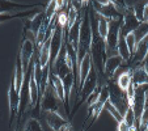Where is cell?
I'll use <instances>...</instances> for the list:
<instances>
[{
    "mask_svg": "<svg viewBox=\"0 0 148 131\" xmlns=\"http://www.w3.org/2000/svg\"><path fill=\"white\" fill-rule=\"evenodd\" d=\"M50 81L51 84L55 88V92L58 93V96L62 98L63 101L67 100V96H66V89H64V84L62 81V79L59 78L56 73H50Z\"/></svg>",
    "mask_w": 148,
    "mask_h": 131,
    "instance_id": "18",
    "label": "cell"
},
{
    "mask_svg": "<svg viewBox=\"0 0 148 131\" xmlns=\"http://www.w3.org/2000/svg\"><path fill=\"white\" fill-rule=\"evenodd\" d=\"M123 63H125V60H123V58L119 54L106 56V59H105V66H103V79H105V80H112V79H114V75L117 73V71L122 67Z\"/></svg>",
    "mask_w": 148,
    "mask_h": 131,
    "instance_id": "8",
    "label": "cell"
},
{
    "mask_svg": "<svg viewBox=\"0 0 148 131\" xmlns=\"http://www.w3.org/2000/svg\"><path fill=\"white\" fill-rule=\"evenodd\" d=\"M96 20H97V32L100 34V37L105 41L109 33V20H106L103 16L98 14L96 12Z\"/></svg>",
    "mask_w": 148,
    "mask_h": 131,
    "instance_id": "19",
    "label": "cell"
},
{
    "mask_svg": "<svg viewBox=\"0 0 148 131\" xmlns=\"http://www.w3.org/2000/svg\"><path fill=\"white\" fill-rule=\"evenodd\" d=\"M147 54H148V34L142 41L138 42L134 54L131 55V59H130V62H129V67L135 68V67H138V66H142V63L144 62Z\"/></svg>",
    "mask_w": 148,
    "mask_h": 131,
    "instance_id": "9",
    "label": "cell"
},
{
    "mask_svg": "<svg viewBox=\"0 0 148 131\" xmlns=\"http://www.w3.org/2000/svg\"><path fill=\"white\" fill-rule=\"evenodd\" d=\"M145 104L148 105V89L145 91Z\"/></svg>",
    "mask_w": 148,
    "mask_h": 131,
    "instance_id": "29",
    "label": "cell"
},
{
    "mask_svg": "<svg viewBox=\"0 0 148 131\" xmlns=\"http://www.w3.org/2000/svg\"><path fill=\"white\" fill-rule=\"evenodd\" d=\"M142 23H148V1H144L143 5V19Z\"/></svg>",
    "mask_w": 148,
    "mask_h": 131,
    "instance_id": "26",
    "label": "cell"
},
{
    "mask_svg": "<svg viewBox=\"0 0 148 131\" xmlns=\"http://www.w3.org/2000/svg\"><path fill=\"white\" fill-rule=\"evenodd\" d=\"M39 54V63L42 66V70L50 67V59H51V34L47 39L38 47Z\"/></svg>",
    "mask_w": 148,
    "mask_h": 131,
    "instance_id": "12",
    "label": "cell"
},
{
    "mask_svg": "<svg viewBox=\"0 0 148 131\" xmlns=\"http://www.w3.org/2000/svg\"><path fill=\"white\" fill-rule=\"evenodd\" d=\"M37 36L33 32L28 30V29H24V39L21 42V47H20V53L18 56L21 59V63H23V70L24 73H28L29 67L32 64V59L34 58V54L37 50Z\"/></svg>",
    "mask_w": 148,
    "mask_h": 131,
    "instance_id": "2",
    "label": "cell"
},
{
    "mask_svg": "<svg viewBox=\"0 0 148 131\" xmlns=\"http://www.w3.org/2000/svg\"><path fill=\"white\" fill-rule=\"evenodd\" d=\"M117 130H118V131H130V130H129V126H127V123L125 122V119H122L121 122H118Z\"/></svg>",
    "mask_w": 148,
    "mask_h": 131,
    "instance_id": "27",
    "label": "cell"
},
{
    "mask_svg": "<svg viewBox=\"0 0 148 131\" xmlns=\"http://www.w3.org/2000/svg\"><path fill=\"white\" fill-rule=\"evenodd\" d=\"M122 25H123V19L109 21V33H108V37H106V39H105L106 56L118 54V38H119V33H121V29H122Z\"/></svg>",
    "mask_w": 148,
    "mask_h": 131,
    "instance_id": "4",
    "label": "cell"
},
{
    "mask_svg": "<svg viewBox=\"0 0 148 131\" xmlns=\"http://www.w3.org/2000/svg\"><path fill=\"white\" fill-rule=\"evenodd\" d=\"M123 119H125V122L127 123V126H129V130H138L136 125H135V114H134V109H132L131 105H129V108H127V110H126L125 115H123Z\"/></svg>",
    "mask_w": 148,
    "mask_h": 131,
    "instance_id": "21",
    "label": "cell"
},
{
    "mask_svg": "<svg viewBox=\"0 0 148 131\" xmlns=\"http://www.w3.org/2000/svg\"><path fill=\"white\" fill-rule=\"evenodd\" d=\"M139 130H140V131H145V130H148V105H147V104H145L144 110H143L142 117H140Z\"/></svg>",
    "mask_w": 148,
    "mask_h": 131,
    "instance_id": "23",
    "label": "cell"
},
{
    "mask_svg": "<svg viewBox=\"0 0 148 131\" xmlns=\"http://www.w3.org/2000/svg\"><path fill=\"white\" fill-rule=\"evenodd\" d=\"M90 4H92L93 9H95L98 14L103 16L106 20H109V21H112V20H122L123 19L122 14L118 13V11L114 8V5H113V0H110L109 4H106V5H101V4L98 3V0L97 1H90Z\"/></svg>",
    "mask_w": 148,
    "mask_h": 131,
    "instance_id": "10",
    "label": "cell"
},
{
    "mask_svg": "<svg viewBox=\"0 0 148 131\" xmlns=\"http://www.w3.org/2000/svg\"><path fill=\"white\" fill-rule=\"evenodd\" d=\"M23 130L24 131H28V130H36V131H42L43 127H42L41 122L37 119L36 117H33L32 114H29L26 117V121L25 123L23 125Z\"/></svg>",
    "mask_w": 148,
    "mask_h": 131,
    "instance_id": "20",
    "label": "cell"
},
{
    "mask_svg": "<svg viewBox=\"0 0 148 131\" xmlns=\"http://www.w3.org/2000/svg\"><path fill=\"white\" fill-rule=\"evenodd\" d=\"M103 78L98 73V71L96 70L95 66H92L90 68L89 75L85 78V80L81 84V88L79 89V104H81L83 101H87L90 96L95 93V91L97 89L98 86H101V83H102Z\"/></svg>",
    "mask_w": 148,
    "mask_h": 131,
    "instance_id": "3",
    "label": "cell"
},
{
    "mask_svg": "<svg viewBox=\"0 0 148 131\" xmlns=\"http://www.w3.org/2000/svg\"><path fill=\"white\" fill-rule=\"evenodd\" d=\"M140 24L142 23L138 20L134 8L130 4H127V8H126L125 13H123V25H122V29H121V33L123 36H127L129 33L136 30Z\"/></svg>",
    "mask_w": 148,
    "mask_h": 131,
    "instance_id": "7",
    "label": "cell"
},
{
    "mask_svg": "<svg viewBox=\"0 0 148 131\" xmlns=\"http://www.w3.org/2000/svg\"><path fill=\"white\" fill-rule=\"evenodd\" d=\"M142 66H143V68L145 70V72L148 73V54H147V56H145V59H144V62L142 63Z\"/></svg>",
    "mask_w": 148,
    "mask_h": 131,
    "instance_id": "28",
    "label": "cell"
},
{
    "mask_svg": "<svg viewBox=\"0 0 148 131\" xmlns=\"http://www.w3.org/2000/svg\"><path fill=\"white\" fill-rule=\"evenodd\" d=\"M118 54L123 58L126 64H129L130 59H131V53H130L127 42H126V37L122 33H119V38H118Z\"/></svg>",
    "mask_w": 148,
    "mask_h": 131,
    "instance_id": "17",
    "label": "cell"
},
{
    "mask_svg": "<svg viewBox=\"0 0 148 131\" xmlns=\"http://www.w3.org/2000/svg\"><path fill=\"white\" fill-rule=\"evenodd\" d=\"M41 115L45 118L47 126L55 131H70L73 130L72 125L68 119L63 118L60 114L54 112H41Z\"/></svg>",
    "mask_w": 148,
    "mask_h": 131,
    "instance_id": "6",
    "label": "cell"
},
{
    "mask_svg": "<svg viewBox=\"0 0 148 131\" xmlns=\"http://www.w3.org/2000/svg\"><path fill=\"white\" fill-rule=\"evenodd\" d=\"M92 66H93L92 56H90V53H88L87 55H85V58L83 59V62H81L80 67H79V76H77V79H76V89H77V93H79V89L81 88L83 81L85 80V78H87L88 75H89Z\"/></svg>",
    "mask_w": 148,
    "mask_h": 131,
    "instance_id": "11",
    "label": "cell"
},
{
    "mask_svg": "<svg viewBox=\"0 0 148 131\" xmlns=\"http://www.w3.org/2000/svg\"><path fill=\"white\" fill-rule=\"evenodd\" d=\"M126 96H127V100H129V104L132 105V101H134V96H135V85L134 83H130V85L127 86V89H126Z\"/></svg>",
    "mask_w": 148,
    "mask_h": 131,
    "instance_id": "25",
    "label": "cell"
},
{
    "mask_svg": "<svg viewBox=\"0 0 148 131\" xmlns=\"http://www.w3.org/2000/svg\"><path fill=\"white\" fill-rule=\"evenodd\" d=\"M29 92H30V108L34 109L39 100V86L34 76V68L30 70V79H29Z\"/></svg>",
    "mask_w": 148,
    "mask_h": 131,
    "instance_id": "14",
    "label": "cell"
},
{
    "mask_svg": "<svg viewBox=\"0 0 148 131\" xmlns=\"http://www.w3.org/2000/svg\"><path fill=\"white\" fill-rule=\"evenodd\" d=\"M126 37V42H127V46H129V50L130 53H131V55L134 54L135 51V47H136V37H135V33L134 32H131V33H129Z\"/></svg>",
    "mask_w": 148,
    "mask_h": 131,
    "instance_id": "24",
    "label": "cell"
},
{
    "mask_svg": "<svg viewBox=\"0 0 148 131\" xmlns=\"http://www.w3.org/2000/svg\"><path fill=\"white\" fill-rule=\"evenodd\" d=\"M105 109H106L108 112H109L110 114L115 118V119H117V122H121V121L123 119V115L121 114V113L117 110V108H115V106L110 102V100H108L106 102H105Z\"/></svg>",
    "mask_w": 148,
    "mask_h": 131,
    "instance_id": "22",
    "label": "cell"
},
{
    "mask_svg": "<svg viewBox=\"0 0 148 131\" xmlns=\"http://www.w3.org/2000/svg\"><path fill=\"white\" fill-rule=\"evenodd\" d=\"M25 73H24L23 70V63H21V59L20 56H17V62H16V72H14V88L16 91L20 93L21 96V89H23V85H24V80H25Z\"/></svg>",
    "mask_w": 148,
    "mask_h": 131,
    "instance_id": "15",
    "label": "cell"
},
{
    "mask_svg": "<svg viewBox=\"0 0 148 131\" xmlns=\"http://www.w3.org/2000/svg\"><path fill=\"white\" fill-rule=\"evenodd\" d=\"M108 86H109V100L113 105L117 108V110L121 113L122 115H125L126 110L129 108V100H127V96H126V92L122 91L119 86L117 85L114 80H106Z\"/></svg>",
    "mask_w": 148,
    "mask_h": 131,
    "instance_id": "5",
    "label": "cell"
},
{
    "mask_svg": "<svg viewBox=\"0 0 148 131\" xmlns=\"http://www.w3.org/2000/svg\"><path fill=\"white\" fill-rule=\"evenodd\" d=\"M8 100H9V110H11V118L12 115L16 117L18 114V109H20V104H21V96L20 93L16 91L14 88V83L11 84L8 89Z\"/></svg>",
    "mask_w": 148,
    "mask_h": 131,
    "instance_id": "13",
    "label": "cell"
},
{
    "mask_svg": "<svg viewBox=\"0 0 148 131\" xmlns=\"http://www.w3.org/2000/svg\"><path fill=\"white\" fill-rule=\"evenodd\" d=\"M41 112H54L60 114L66 119L70 118L67 110H66L64 101L62 100L58 96V93L55 92V88L51 84V81L47 83L45 92L41 96Z\"/></svg>",
    "mask_w": 148,
    "mask_h": 131,
    "instance_id": "1",
    "label": "cell"
},
{
    "mask_svg": "<svg viewBox=\"0 0 148 131\" xmlns=\"http://www.w3.org/2000/svg\"><path fill=\"white\" fill-rule=\"evenodd\" d=\"M132 83L135 86L148 85V73L143 68V66L132 68Z\"/></svg>",
    "mask_w": 148,
    "mask_h": 131,
    "instance_id": "16",
    "label": "cell"
}]
</instances>
